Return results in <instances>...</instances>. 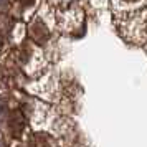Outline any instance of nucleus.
<instances>
[{
  "mask_svg": "<svg viewBox=\"0 0 147 147\" xmlns=\"http://www.w3.org/2000/svg\"><path fill=\"white\" fill-rule=\"evenodd\" d=\"M28 147H50L48 144V139L45 134L36 132L30 136V140H28Z\"/></svg>",
  "mask_w": 147,
  "mask_h": 147,
  "instance_id": "nucleus-3",
  "label": "nucleus"
},
{
  "mask_svg": "<svg viewBox=\"0 0 147 147\" xmlns=\"http://www.w3.org/2000/svg\"><path fill=\"white\" fill-rule=\"evenodd\" d=\"M48 30H47V27L41 23L40 20H36L32 25V36H33V40L35 41H38V43H43V41H47V38H48Z\"/></svg>",
  "mask_w": 147,
  "mask_h": 147,
  "instance_id": "nucleus-2",
  "label": "nucleus"
},
{
  "mask_svg": "<svg viewBox=\"0 0 147 147\" xmlns=\"http://www.w3.org/2000/svg\"><path fill=\"white\" fill-rule=\"evenodd\" d=\"M7 122H8V129H10V132L13 134L15 137L22 136V132L25 131V126H27L25 116H23L18 109H13L12 113L8 114Z\"/></svg>",
  "mask_w": 147,
  "mask_h": 147,
  "instance_id": "nucleus-1",
  "label": "nucleus"
}]
</instances>
